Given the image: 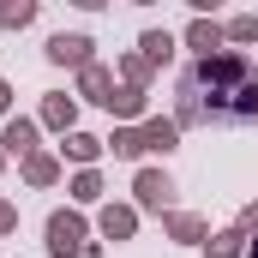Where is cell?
Listing matches in <instances>:
<instances>
[{"label":"cell","mask_w":258,"mask_h":258,"mask_svg":"<svg viewBox=\"0 0 258 258\" xmlns=\"http://www.w3.org/2000/svg\"><path fill=\"white\" fill-rule=\"evenodd\" d=\"M48 234H54V252H78V222H72V216H54Z\"/></svg>","instance_id":"2"},{"label":"cell","mask_w":258,"mask_h":258,"mask_svg":"<svg viewBox=\"0 0 258 258\" xmlns=\"http://www.w3.org/2000/svg\"><path fill=\"white\" fill-rule=\"evenodd\" d=\"M84 48H90L84 36H54V42H48V54H54V60H84Z\"/></svg>","instance_id":"3"},{"label":"cell","mask_w":258,"mask_h":258,"mask_svg":"<svg viewBox=\"0 0 258 258\" xmlns=\"http://www.w3.org/2000/svg\"><path fill=\"white\" fill-rule=\"evenodd\" d=\"M138 192H144L150 204H156V198H168V180H156V174H144V180H138Z\"/></svg>","instance_id":"4"},{"label":"cell","mask_w":258,"mask_h":258,"mask_svg":"<svg viewBox=\"0 0 258 258\" xmlns=\"http://www.w3.org/2000/svg\"><path fill=\"white\" fill-rule=\"evenodd\" d=\"M252 258H258V246H252Z\"/></svg>","instance_id":"6"},{"label":"cell","mask_w":258,"mask_h":258,"mask_svg":"<svg viewBox=\"0 0 258 258\" xmlns=\"http://www.w3.org/2000/svg\"><path fill=\"white\" fill-rule=\"evenodd\" d=\"M174 96H180V120L192 126H240L258 114V72L240 54H198L180 72Z\"/></svg>","instance_id":"1"},{"label":"cell","mask_w":258,"mask_h":258,"mask_svg":"<svg viewBox=\"0 0 258 258\" xmlns=\"http://www.w3.org/2000/svg\"><path fill=\"white\" fill-rule=\"evenodd\" d=\"M0 102H6V84H0Z\"/></svg>","instance_id":"5"}]
</instances>
